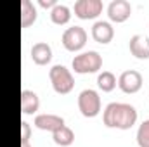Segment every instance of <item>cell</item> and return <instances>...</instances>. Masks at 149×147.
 <instances>
[{
  "mask_svg": "<svg viewBox=\"0 0 149 147\" xmlns=\"http://www.w3.org/2000/svg\"><path fill=\"white\" fill-rule=\"evenodd\" d=\"M30 139H31V126L28 121H21V146L30 144Z\"/></svg>",
  "mask_w": 149,
  "mask_h": 147,
  "instance_id": "obj_19",
  "label": "cell"
},
{
  "mask_svg": "<svg viewBox=\"0 0 149 147\" xmlns=\"http://www.w3.org/2000/svg\"><path fill=\"white\" fill-rule=\"evenodd\" d=\"M128 49L130 54L137 59H149V37L146 35H134L130 37L128 42Z\"/></svg>",
  "mask_w": 149,
  "mask_h": 147,
  "instance_id": "obj_11",
  "label": "cell"
},
{
  "mask_svg": "<svg viewBox=\"0 0 149 147\" xmlns=\"http://www.w3.org/2000/svg\"><path fill=\"white\" fill-rule=\"evenodd\" d=\"M21 147H31V146H30V144H26V146H21Z\"/></svg>",
  "mask_w": 149,
  "mask_h": 147,
  "instance_id": "obj_21",
  "label": "cell"
},
{
  "mask_svg": "<svg viewBox=\"0 0 149 147\" xmlns=\"http://www.w3.org/2000/svg\"><path fill=\"white\" fill-rule=\"evenodd\" d=\"M73 71L78 74H88V73H97L102 68V57L97 50H87L80 52L78 55L73 57Z\"/></svg>",
  "mask_w": 149,
  "mask_h": 147,
  "instance_id": "obj_3",
  "label": "cell"
},
{
  "mask_svg": "<svg viewBox=\"0 0 149 147\" xmlns=\"http://www.w3.org/2000/svg\"><path fill=\"white\" fill-rule=\"evenodd\" d=\"M31 61L38 66H45L52 61V47L47 42H37L31 47Z\"/></svg>",
  "mask_w": 149,
  "mask_h": 147,
  "instance_id": "obj_12",
  "label": "cell"
},
{
  "mask_svg": "<svg viewBox=\"0 0 149 147\" xmlns=\"http://www.w3.org/2000/svg\"><path fill=\"white\" fill-rule=\"evenodd\" d=\"M102 121L108 128H118V130H130L137 123V109L132 104L125 102H109L104 112Z\"/></svg>",
  "mask_w": 149,
  "mask_h": 147,
  "instance_id": "obj_1",
  "label": "cell"
},
{
  "mask_svg": "<svg viewBox=\"0 0 149 147\" xmlns=\"http://www.w3.org/2000/svg\"><path fill=\"white\" fill-rule=\"evenodd\" d=\"M87 31L81 28V26H70V28H66L64 30V33H63V37H61V42H63V45H64V49L66 50H70V52H78V50H81L83 47H85V43H87Z\"/></svg>",
  "mask_w": 149,
  "mask_h": 147,
  "instance_id": "obj_5",
  "label": "cell"
},
{
  "mask_svg": "<svg viewBox=\"0 0 149 147\" xmlns=\"http://www.w3.org/2000/svg\"><path fill=\"white\" fill-rule=\"evenodd\" d=\"M137 144L139 147H149V119L142 121L137 130Z\"/></svg>",
  "mask_w": 149,
  "mask_h": 147,
  "instance_id": "obj_18",
  "label": "cell"
},
{
  "mask_svg": "<svg viewBox=\"0 0 149 147\" xmlns=\"http://www.w3.org/2000/svg\"><path fill=\"white\" fill-rule=\"evenodd\" d=\"M50 19L54 24H59V26L68 24L71 19V9L64 3H57L50 9Z\"/></svg>",
  "mask_w": 149,
  "mask_h": 147,
  "instance_id": "obj_15",
  "label": "cell"
},
{
  "mask_svg": "<svg viewBox=\"0 0 149 147\" xmlns=\"http://www.w3.org/2000/svg\"><path fill=\"white\" fill-rule=\"evenodd\" d=\"M52 140L57 144V146L61 147H68L71 146L74 142V132L70 128V126H61L59 130H56L54 133H52Z\"/></svg>",
  "mask_w": 149,
  "mask_h": 147,
  "instance_id": "obj_16",
  "label": "cell"
},
{
  "mask_svg": "<svg viewBox=\"0 0 149 147\" xmlns=\"http://www.w3.org/2000/svg\"><path fill=\"white\" fill-rule=\"evenodd\" d=\"M33 125L37 128H40V130H43V132L54 133L56 130H59L61 126H64V118L57 116V114H50V112L47 114V112H43V114H37L35 116Z\"/></svg>",
  "mask_w": 149,
  "mask_h": 147,
  "instance_id": "obj_9",
  "label": "cell"
},
{
  "mask_svg": "<svg viewBox=\"0 0 149 147\" xmlns=\"http://www.w3.org/2000/svg\"><path fill=\"white\" fill-rule=\"evenodd\" d=\"M102 2L101 0H78L74 2V16L80 19H95L102 12Z\"/></svg>",
  "mask_w": 149,
  "mask_h": 147,
  "instance_id": "obj_7",
  "label": "cell"
},
{
  "mask_svg": "<svg viewBox=\"0 0 149 147\" xmlns=\"http://www.w3.org/2000/svg\"><path fill=\"white\" fill-rule=\"evenodd\" d=\"M132 14V5L128 0H113L108 5V17L113 23H125Z\"/></svg>",
  "mask_w": 149,
  "mask_h": 147,
  "instance_id": "obj_8",
  "label": "cell"
},
{
  "mask_svg": "<svg viewBox=\"0 0 149 147\" xmlns=\"http://www.w3.org/2000/svg\"><path fill=\"white\" fill-rule=\"evenodd\" d=\"M142 83H144L142 74L135 69H127L118 76V87L125 94H137L142 88Z\"/></svg>",
  "mask_w": 149,
  "mask_h": 147,
  "instance_id": "obj_6",
  "label": "cell"
},
{
  "mask_svg": "<svg viewBox=\"0 0 149 147\" xmlns=\"http://www.w3.org/2000/svg\"><path fill=\"white\" fill-rule=\"evenodd\" d=\"M49 78H50V85H52L54 92L59 95H66L74 88L73 73L63 64H54L49 69Z\"/></svg>",
  "mask_w": 149,
  "mask_h": 147,
  "instance_id": "obj_2",
  "label": "cell"
},
{
  "mask_svg": "<svg viewBox=\"0 0 149 147\" xmlns=\"http://www.w3.org/2000/svg\"><path fill=\"white\" fill-rule=\"evenodd\" d=\"M118 85V80L114 73L111 71H101L97 74V87L102 90V92H113Z\"/></svg>",
  "mask_w": 149,
  "mask_h": 147,
  "instance_id": "obj_17",
  "label": "cell"
},
{
  "mask_svg": "<svg viewBox=\"0 0 149 147\" xmlns=\"http://www.w3.org/2000/svg\"><path fill=\"white\" fill-rule=\"evenodd\" d=\"M40 107V99L33 90H21V111L23 114H35Z\"/></svg>",
  "mask_w": 149,
  "mask_h": 147,
  "instance_id": "obj_13",
  "label": "cell"
},
{
  "mask_svg": "<svg viewBox=\"0 0 149 147\" xmlns=\"http://www.w3.org/2000/svg\"><path fill=\"white\" fill-rule=\"evenodd\" d=\"M78 109L85 118H95L101 112V97L95 90L85 88L78 94Z\"/></svg>",
  "mask_w": 149,
  "mask_h": 147,
  "instance_id": "obj_4",
  "label": "cell"
},
{
  "mask_svg": "<svg viewBox=\"0 0 149 147\" xmlns=\"http://www.w3.org/2000/svg\"><path fill=\"white\" fill-rule=\"evenodd\" d=\"M113 37H114V28L111 26L109 21L101 19V21H95V23L92 24V38H94L97 43L106 45V43H109L113 40Z\"/></svg>",
  "mask_w": 149,
  "mask_h": 147,
  "instance_id": "obj_10",
  "label": "cell"
},
{
  "mask_svg": "<svg viewBox=\"0 0 149 147\" xmlns=\"http://www.w3.org/2000/svg\"><path fill=\"white\" fill-rule=\"evenodd\" d=\"M38 3H40L42 7H45V9H47V7H50V9H52L54 5H57V2H56V0H40Z\"/></svg>",
  "mask_w": 149,
  "mask_h": 147,
  "instance_id": "obj_20",
  "label": "cell"
},
{
  "mask_svg": "<svg viewBox=\"0 0 149 147\" xmlns=\"http://www.w3.org/2000/svg\"><path fill=\"white\" fill-rule=\"evenodd\" d=\"M38 17V10L31 0H23L21 2V26L28 28L31 26Z\"/></svg>",
  "mask_w": 149,
  "mask_h": 147,
  "instance_id": "obj_14",
  "label": "cell"
}]
</instances>
